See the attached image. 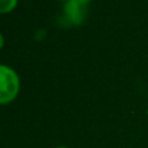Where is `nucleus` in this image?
Segmentation results:
<instances>
[{
  "label": "nucleus",
  "instance_id": "1",
  "mask_svg": "<svg viewBox=\"0 0 148 148\" xmlns=\"http://www.w3.org/2000/svg\"><path fill=\"white\" fill-rule=\"evenodd\" d=\"M21 91V78L18 73L9 65L0 66V104L8 105L13 103Z\"/></svg>",
  "mask_w": 148,
  "mask_h": 148
},
{
  "label": "nucleus",
  "instance_id": "2",
  "mask_svg": "<svg viewBox=\"0 0 148 148\" xmlns=\"http://www.w3.org/2000/svg\"><path fill=\"white\" fill-rule=\"evenodd\" d=\"M86 5L77 0H69L64 4V16L72 25H81L86 18Z\"/></svg>",
  "mask_w": 148,
  "mask_h": 148
},
{
  "label": "nucleus",
  "instance_id": "3",
  "mask_svg": "<svg viewBox=\"0 0 148 148\" xmlns=\"http://www.w3.org/2000/svg\"><path fill=\"white\" fill-rule=\"evenodd\" d=\"M18 5V0H0V13L8 14L13 12Z\"/></svg>",
  "mask_w": 148,
  "mask_h": 148
},
{
  "label": "nucleus",
  "instance_id": "4",
  "mask_svg": "<svg viewBox=\"0 0 148 148\" xmlns=\"http://www.w3.org/2000/svg\"><path fill=\"white\" fill-rule=\"evenodd\" d=\"M77 1L81 3V4H83V5H86V7H87V5H88L92 1V0H77Z\"/></svg>",
  "mask_w": 148,
  "mask_h": 148
},
{
  "label": "nucleus",
  "instance_id": "5",
  "mask_svg": "<svg viewBox=\"0 0 148 148\" xmlns=\"http://www.w3.org/2000/svg\"><path fill=\"white\" fill-rule=\"evenodd\" d=\"M56 148H69V147H66V146H60V147H56Z\"/></svg>",
  "mask_w": 148,
  "mask_h": 148
},
{
  "label": "nucleus",
  "instance_id": "6",
  "mask_svg": "<svg viewBox=\"0 0 148 148\" xmlns=\"http://www.w3.org/2000/svg\"><path fill=\"white\" fill-rule=\"evenodd\" d=\"M57 1H62V3H66V1H69V0H57Z\"/></svg>",
  "mask_w": 148,
  "mask_h": 148
}]
</instances>
